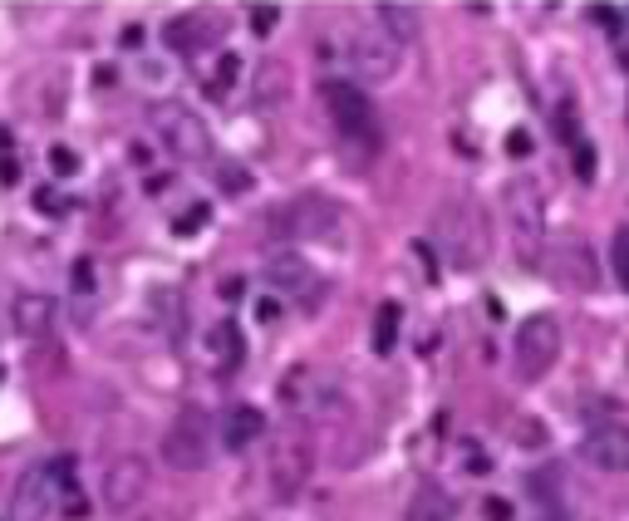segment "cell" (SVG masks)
I'll list each match as a JSON object with an SVG mask.
<instances>
[{
	"label": "cell",
	"mask_w": 629,
	"mask_h": 521,
	"mask_svg": "<svg viewBox=\"0 0 629 521\" xmlns=\"http://www.w3.org/2000/svg\"><path fill=\"white\" fill-rule=\"evenodd\" d=\"M222 187H227V192H246V187H251V177H246V173H222Z\"/></svg>",
	"instance_id": "cell-35"
},
{
	"label": "cell",
	"mask_w": 629,
	"mask_h": 521,
	"mask_svg": "<svg viewBox=\"0 0 629 521\" xmlns=\"http://www.w3.org/2000/svg\"><path fill=\"white\" fill-rule=\"evenodd\" d=\"M163 40H168V50H177V55H197V50H212L217 30H212L207 20H197V15H177V20H168Z\"/></svg>",
	"instance_id": "cell-17"
},
{
	"label": "cell",
	"mask_w": 629,
	"mask_h": 521,
	"mask_svg": "<svg viewBox=\"0 0 629 521\" xmlns=\"http://www.w3.org/2000/svg\"><path fill=\"white\" fill-rule=\"evenodd\" d=\"M207 217H212V212H207V207L197 202V207H192L187 217H177V236H187V232H197V227H207Z\"/></svg>",
	"instance_id": "cell-29"
},
{
	"label": "cell",
	"mask_w": 629,
	"mask_h": 521,
	"mask_svg": "<svg viewBox=\"0 0 629 521\" xmlns=\"http://www.w3.org/2000/svg\"><path fill=\"white\" fill-rule=\"evenodd\" d=\"M438 241H443V256L453 261V271H477L487 256H492V227H487V212L467 197H453L443 212H438Z\"/></svg>",
	"instance_id": "cell-1"
},
{
	"label": "cell",
	"mask_w": 629,
	"mask_h": 521,
	"mask_svg": "<svg viewBox=\"0 0 629 521\" xmlns=\"http://www.w3.org/2000/svg\"><path fill=\"white\" fill-rule=\"evenodd\" d=\"M35 207H45L50 217H59V212H69V202H64V197H55V192H40V197H35Z\"/></svg>",
	"instance_id": "cell-33"
},
{
	"label": "cell",
	"mask_w": 629,
	"mask_h": 521,
	"mask_svg": "<svg viewBox=\"0 0 629 521\" xmlns=\"http://www.w3.org/2000/svg\"><path fill=\"white\" fill-rule=\"evenodd\" d=\"M276 20H281V10H276V5H251V30H256V35H271V30H276Z\"/></svg>",
	"instance_id": "cell-25"
},
{
	"label": "cell",
	"mask_w": 629,
	"mask_h": 521,
	"mask_svg": "<svg viewBox=\"0 0 629 521\" xmlns=\"http://www.w3.org/2000/svg\"><path fill=\"white\" fill-rule=\"evenodd\" d=\"M231 74H236V59H222V69H217V84H212V94H227V84H231Z\"/></svg>",
	"instance_id": "cell-34"
},
{
	"label": "cell",
	"mask_w": 629,
	"mask_h": 521,
	"mask_svg": "<svg viewBox=\"0 0 629 521\" xmlns=\"http://www.w3.org/2000/svg\"><path fill=\"white\" fill-rule=\"evenodd\" d=\"M55 295H45V290H30V295H20L15 300V330L25 335V340H45L50 335V325H55Z\"/></svg>",
	"instance_id": "cell-15"
},
{
	"label": "cell",
	"mask_w": 629,
	"mask_h": 521,
	"mask_svg": "<svg viewBox=\"0 0 629 521\" xmlns=\"http://www.w3.org/2000/svg\"><path fill=\"white\" fill-rule=\"evenodd\" d=\"M320 99H325V109H330V118H335V128H340L344 138H359L369 148L379 143V114H374L369 94L354 89V79H325Z\"/></svg>",
	"instance_id": "cell-6"
},
{
	"label": "cell",
	"mask_w": 629,
	"mask_h": 521,
	"mask_svg": "<svg viewBox=\"0 0 629 521\" xmlns=\"http://www.w3.org/2000/svg\"><path fill=\"white\" fill-rule=\"evenodd\" d=\"M575 177H580V182L595 177V148H585V143H575Z\"/></svg>",
	"instance_id": "cell-26"
},
{
	"label": "cell",
	"mask_w": 629,
	"mask_h": 521,
	"mask_svg": "<svg viewBox=\"0 0 629 521\" xmlns=\"http://www.w3.org/2000/svg\"><path fill=\"white\" fill-rule=\"evenodd\" d=\"M610 266H615V281L629 290V227H620L610 241Z\"/></svg>",
	"instance_id": "cell-23"
},
{
	"label": "cell",
	"mask_w": 629,
	"mask_h": 521,
	"mask_svg": "<svg viewBox=\"0 0 629 521\" xmlns=\"http://www.w3.org/2000/svg\"><path fill=\"white\" fill-rule=\"evenodd\" d=\"M546 271L566 290H595V256L585 241H556L546 246Z\"/></svg>",
	"instance_id": "cell-13"
},
{
	"label": "cell",
	"mask_w": 629,
	"mask_h": 521,
	"mask_svg": "<svg viewBox=\"0 0 629 521\" xmlns=\"http://www.w3.org/2000/svg\"><path fill=\"white\" fill-rule=\"evenodd\" d=\"M256 109H281L290 99V64L286 59H261L256 69Z\"/></svg>",
	"instance_id": "cell-18"
},
{
	"label": "cell",
	"mask_w": 629,
	"mask_h": 521,
	"mask_svg": "<svg viewBox=\"0 0 629 521\" xmlns=\"http://www.w3.org/2000/svg\"><path fill=\"white\" fill-rule=\"evenodd\" d=\"M59 492H64V482H55V467H30L15 492V521H45L55 512Z\"/></svg>",
	"instance_id": "cell-12"
},
{
	"label": "cell",
	"mask_w": 629,
	"mask_h": 521,
	"mask_svg": "<svg viewBox=\"0 0 629 521\" xmlns=\"http://www.w3.org/2000/svg\"><path fill=\"white\" fill-rule=\"evenodd\" d=\"M580 458L605 472H629V423H595L580 443Z\"/></svg>",
	"instance_id": "cell-11"
},
{
	"label": "cell",
	"mask_w": 629,
	"mask_h": 521,
	"mask_svg": "<svg viewBox=\"0 0 629 521\" xmlns=\"http://www.w3.org/2000/svg\"><path fill=\"white\" fill-rule=\"evenodd\" d=\"M502 197H507V222H512L516 256H521V266H536L541 246H546V197H541V182L536 177H512Z\"/></svg>",
	"instance_id": "cell-2"
},
{
	"label": "cell",
	"mask_w": 629,
	"mask_h": 521,
	"mask_svg": "<svg viewBox=\"0 0 629 521\" xmlns=\"http://www.w3.org/2000/svg\"><path fill=\"white\" fill-rule=\"evenodd\" d=\"M310 472H315L310 443H305V438H281L276 453H271V467H266V477H271V497H276V502H295V497L305 492Z\"/></svg>",
	"instance_id": "cell-8"
},
{
	"label": "cell",
	"mask_w": 629,
	"mask_h": 521,
	"mask_svg": "<svg viewBox=\"0 0 629 521\" xmlns=\"http://www.w3.org/2000/svg\"><path fill=\"white\" fill-rule=\"evenodd\" d=\"M148 123L158 128L163 148H168L177 163H207V158H212V128L192 114L187 104L163 99V104H153V109H148Z\"/></svg>",
	"instance_id": "cell-3"
},
{
	"label": "cell",
	"mask_w": 629,
	"mask_h": 521,
	"mask_svg": "<svg viewBox=\"0 0 629 521\" xmlns=\"http://www.w3.org/2000/svg\"><path fill=\"white\" fill-rule=\"evenodd\" d=\"M620 69H629V40H620Z\"/></svg>",
	"instance_id": "cell-40"
},
{
	"label": "cell",
	"mask_w": 629,
	"mask_h": 521,
	"mask_svg": "<svg viewBox=\"0 0 629 521\" xmlns=\"http://www.w3.org/2000/svg\"><path fill=\"white\" fill-rule=\"evenodd\" d=\"M163 458L177 472H202L212 463V413L207 408H182L163 433Z\"/></svg>",
	"instance_id": "cell-4"
},
{
	"label": "cell",
	"mask_w": 629,
	"mask_h": 521,
	"mask_svg": "<svg viewBox=\"0 0 629 521\" xmlns=\"http://www.w3.org/2000/svg\"><path fill=\"white\" fill-rule=\"evenodd\" d=\"M394 340H399V305L384 300L374 315V354H394Z\"/></svg>",
	"instance_id": "cell-22"
},
{
	"label": "cell",
	"mask_w": 629,
	"mask_h": 521,
	"mask_svg": "<svg viewBox=\"0 0 629 521\" xmlns=\"http://www.w3.org/2000/svg\"><path fill=\"white\" fill-rule=\"evenodd\" d=\"M531 148H536V143H531L526 128H516L512 138H507V158H531Z\"/></svg>",
	"instance_id": "cell-30"
},
{
	"label": "cell",
	"mask_w": 629,
	"mask_h": 521,
	"mask_svg": "<svg viewBox=\"0 0 629 521\" xmlns=\"http://www.w3.org/2000/svg\"><path fill=\"white\" fill-rule=\"evenodd\" d=\"M276 315H281V305H276V300H261V305H256V320H261V325H271Z\"/></svg>",
	"instance_id": "cell-36"
},
{
	"label": "cell",
	"mask_w": 629,
	"mask_h": 521,
	"mask_svg": "<svg viewBox=\"0 0 629 521\" xmlns=\"http://www.w3.org/2000/svg\"><path fill=\"white\" fill-rule=\"evenodd\" d=\"M556 482H561V477H556V472H531V492H536V497H541V502H546V497H551V502H556Z\"/></svg>",
	"instance_id": "cell-27"
},
{
	"label": "cell",
	"mask_w": 629,
	"mask_h": 521,
	"mask_svg": "<svg viewBox=\"0 0 629 521\" xmlns=\"http://www.w3.org/2000/svg\"><path fill=\"white\" fill-rule=\"evenodd\" d=\"M207 349H212L222 364H241V354H246V345H241V335H236V325H231V320H222V325H212V330H207Z\"/></svg>",
	"instance_id": "cell-21"
},
{
	"label": "cell",
	"mask_w": 629,
	"mask_h": 521,
	"mask_svg": "<svg viewBox=\"0 0 629 521\" xmlns=\"http://www.w3.org/2000/svg\"><path fill=\"white\" fill-rule=\"evenodd\" d=\"M74 290H94V261H74Z\"/></svg>",
	"instance_id": "cell-32"
},
{
	"label": "cell",
	"mask_w": 629,
	"mask_h": 521,
	"mask_svg": "<svg viewBox=\"0 0 629 521\" xmlns=\"http://www.w3.org/2000/svg\"><path fill=\"white\" fill-rule=\"evenodd\" d=\"M344 55H349V64H354V74L369 79V84L394 79V69H399V45H394L384 30H354V40H349Z\"/></svg>",
	"instance_id": "cell-10"
},
{
	"label": "cell",
	"mask_w": 629,
	"mask_h": 521,
	"mask_svg": "<svg viewBox=\"0 0 629 521\" xmlns=\"http://www.w3.org/2000/svg\"><path fill=\"white\" fill-rule=\"evenodd\" d=\"M536 521H571V517H566L561 507H546V512H541V517H536Z\"/></svg>",
	"instance_id": "cell-39"
},
{
	"label": "cell",
	"mask_w": 629,
	"mask_h": 521,
	"mask_svg": "<svg viewBox=\"0 0 629 521\" xmlns=\"http://www.w3.org/2000/svg\"><path fill=\"white\" fill-rule=\"evenodd\" d=\"M153 487V467L143 463L138 453H118L114 463L104 467V502L114 512H133Z\"/></svg>",
	"instance_id": "cell-9"
},
{
	"label": "cell",
	"mask_w": 629,
	"mask_h": 521,
	"mask_svg": "<svg viewBox=\"0 0 629 521\" xmlns=\"http://www.w3.org/2000/svg\"><path fill=\"white\" fill-rule=\"evenodd\" d=\"M241 290H246L241 276H227V281H222V295H227V300H241Z\"/></svg>",
	"instance_id": "cell-38"
},
{
	"label": "cell",
	"mask_w": 629,
	"mask_h": 521,
	"mask_svg": "<svg viewBox=\"0 0 629 521\" xmlns=\"http://www.w3.org/2000/svg\"><path fill=\"white\" fill-rule=\"evenodd\" d=\"M15 177H20V163H15V158H0V182H5V187H10V182H15Z\"/></svg>",
	"instance_id": "cell-37"
},
{
	"label": "cell",
	"mask_w": 629,
	"mask_h": 521,
	"mask_svg": "<svg viewBox=\"0 0 629 521\" xmlns=\"http://www.w3.org/2000/svg\"><path fill=\"white\" fill-rule=\"evenodd\" d=\"M335 222H340V207L330 202V197H295L286 207H276L271 212V236L276 241H310V236H330L335 232Z\"/></svg>",
	"instance_id": "cell-7"
},
{
	"label": "cell",
	"mask_w": 629,
	"mask_h": 521,
	"mask_svg": "<svg viewBox=\"0 0 629 521\" xmlns=\"http://www.w3.org/2000/svg\"><path fill=\"white\" fill-rule=\"evenodd\" d=\"M261 433H266V413H261V408H251V404H236L227 418H222V443H227L231 453L251 448Z\"/></svg>",
	"instance_id": "cell-16"
},
{
	"label": "cell",
	"mask_w": 629,
	"mask_h": 521,
	"mask_svg": "<svg viewBox=\"0 0 629 521\" xmlns=\"http://www.w3.org/2000/svg\"><path fill=\"white\" fill-rule=\"evenodd\" d=\"M561 359V320L556 315H526L516 325V374L526 384L546 379L551 364Z\"/></svg>",
	"instance_id": "cell-5"
},
{
	"label": "cell",
	"mask_w": 629,
	"mask_h": 521,
	"mask_svg": "<svg viewBox=\"0 0 629 521\" xmlns=\"http://www.w3.org/2000/svg\"><path fill=\"white\" fill-rule=\"evenodd\" d=\"M408 521H453V497L443 487H418V497L408 507Z\"/></svg>",
	"instance_id": "cell-20"
},
{
	"label": "cell",
	"mask_w": 629,
	"mask_h": 521,
	"mask_svg": "<svg viewBox=\"0 0 629 521\" xmlns=\"http://www.w3.org/2000/svg\"><path fill=\"white\" fill-rule=\"evenodd\" d=\"M379 10V30L394 40V45H413L418 40V30H423V15H418V5H374Z\"/></svg>",
	"instance_id": "cell-19"
},
{
	"label": "cell",
	"mask_w": 629,
	"mask_h": 521,
	"mask_svg": "<svg viewBox=\"0 0 629 521\" xmlns=\"http://www.w3.org/2000/svg\"><path fill=\"white\" fill-rule=\"evenodd\" d=\"M266 281H271L276 295H295V300H310V290L320 286L315 266H310L305 256H295V251H276V256L266 261Z\"/></svg>",
	"instance_id": "cell-14"
},
{
	"label": "cell",
	"mask_w": 629,
	"mask_h": 521,
	"mask_svg": "<svg viewBox=\"0 0 629 521\" xmlns=\"http://www.w3.org/2000/svg\"><path fill=\"white\" fill-rule=\"evenodd\" d=\"M556 133H561V143H580V138H575V109L571 104L556 109Z\"/></svg>",
	"instance_id": "cell-28"
},
{
	"label": "cell",
	"mask_w": 629,
	"mask_h": 521,
	"mask_svg": "<svg viewBox=\"0 0 629 521\" xmlns=\"http://www.w3.org/2000/svg\"><path fill=\"white\" fill-rule=\"evenodd\" d=\"M50 168H55L59 177H74V173H79V153L59 143V148H50Z\"/></svg>",
	"instance_id": "cell-24"
},
{
	"label": "cell",
	"mask_w": 629,
	"mask_h": 521,
	"mask_svg": "<svg viewBox=\"0 0 629 521\" xmlns=\"http://www.w3.org/2000/svg\"><path fill=\"white\" fill-rule=\"evenodd\" d=\"M0 148H10V128H0Z\"/></svg>",
	"instance_id": "cell-41"
},
{
	"label": "cell",
	"mask_w": 629,
	"mask_h": 521,
	"mask_svg": "<svg viewBox=\"0 0 629 521\" xmlns=\"http://www.w3.org/2000/svg\"><path fill=\"white\" fill-rule=\"evenodd\" d=\"M482 517H487V521H512V502H502V497H487V502H482Z\"/></svg>",
	"instance_id": "cell-31"
}]
</instances>
